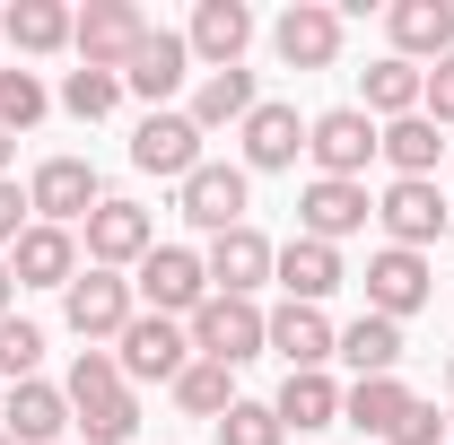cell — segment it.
<instances>
[{
    "instance_id": "cb8c5ba5",
    "label": "cell",
    "mask_w": 454,
    "mask_h": 445,
    "mask_svg": "<svg viewBox=\"0 0 454 445\" xmlns=\"http://www.w3.org/2000/svg\"><path fill=\"white\" fill-rule=\"evenodd\" d=\"M333 324H324V306H280V315H271V349H280L288 358V376H315V367H324V358H333Z\"/></svg>"
},
{
    "instance_id": "4dcf8cb0",
    "label": "cell",
    "mask_w": 454,
    "mask_h": 445,
    "mask_svg": "<svg viewBox=\"0 0 454 445\" xmlns=\"http://www.w3.org/2000/svg\"><path fill=\"white\" fill-rule=\"evenodd\" d=\"M175 402H184L192 419H227V410H236V367H219V358H192V367L175 376Z\"/></svg>"
},
{
    "instance_id": "7bdbcfd3",
    "label": "cell",
    "mask_w": 454,
    "mask_h": 445,
    "mask_svg": "<svg viewBox=\"0 0 454 445\" xmlns=\"http://www.w3.org/2000/svg\"><path fill=\"white\" fill-rule=\"evenodd\" d=\"M446 428H454V410H446Z\"/></svg>"
},
{
    "instance_id": "74e56055",
    "label": "cell",
    "mask_w": 454,
    "mask_h": 445,
    "mask_svg": "<svg viewBox=\"0 0 454 445\" xmlns=\"http://www.w3.org/2000/svg\"><path fill=\"white\" fill-rule=\"evenodd\" d=\"M446 437V419H437V402H411V410H402V428L385 445H437Z\"/></svg>"
},
{
    "instance_id": "6da1fadb",
    "label": "cell",
    "mask_w": 454,
    "mask_h": 445,
    "mask_svg": "<svg viewBox=\"0 0 454 445\" xmlns=\"http://www.w3.org/2000/svg\"><path fill=\"white\" fill-rule=\"evenodd\" d=\"M70 419H79V445H122L140 428V402L122 385L114 349H79V367H70Z\"/></svg>"
},
{
    "instance_id": "2e32d148",
    "label": "cell",
    "mask_w": 454,
    "mask_h": 445,
    "mask_svg": "<svg viewBox=\"0 0 454 445\" xmlns=\"http://www.w3.org/2000/svg\"><path fill=\"white\" fill-rule=\"evenodd\" d=\"M376 219H385V236H394L402 254H419V245H437L446 236V201H437V183H385V201H376Z\"/></svg>"
},
{
    "instance_id": "bcb514c9",
    "label": "cell",
    "mask_w": 454,
    "mask_h": 445,
    "mask_svg": "<svg viewBox=\"0 0 454 445\" xmlns=\"http://www.w3.org/2000/svg\"><path fill=\"white\" fill-rule=\"evenodd\" d=\"M446 236H454V227H446Z\"/></svg>"
},
{
    "instance_id": "83f0119b",
    "label": "cell",
    "mask_w": 454,
    "mask_h": 445,
    "mask_svg": "<svg viewBox=\"0 0 454 445\" xmlns=\"http://www.w3.org/2000/svg\"><path fill=\"white\" fill-rule=\"evenodd\" d=\"M419 79H428V70H411V61H376V70H367V79H358V88H367V122H376V113H385V122H402V113H419Z\"/></svg>"
},
{
    "instance_id": "1f68e13d",
    "label": "cell",
    "mask_w": 454,
    "mask_h": 445,
    "mask_svg": "<svg viewBox=\"0 0 454 445\" xmlns=\"http://www.w3.org/2000/svg\"><path fill=\"white\" fill-rule=\"evenodd\" d=\"M245 113H254V70H210L201 97H192V122L219 131V122H245Z\"/></svg>"
},
{
    "instance_id": "f1b7e54d",
    "label": "cell",
    "mask_w": 454,
    "mask_h": 445,
    "mask_svg": "<svg viewBox=\"0 0 454 445\" xmlns=\"http://www.w3.org/2000/svg\"><path fill=\"white\" fill-rule=\"evenodd\" d=\"M271 410H280V428H333L340 419V385L324 376V367H315V376H288Z\"/></svg>"
},
{
    "instance_id": "ffe728a7",
    "label": "cell",
    "mask_w": 454,
    "mask_h": 445,
    "mask_svg": "<svg viewBox=\"0 0 454 445\" xmlns=\"http://www.w3.org/2000/svg\"><path fill=\"white\" fill-rule=\"evenodd\" d=\"M61 428H70V393L53 385H9V410H0V437L9 445H61Z\"/></svg>"
},
{
    "instance_id": "e575fe53",
    "label": "cell",
    "mask_w": 454,
    "mask_h": 445,
    "mask_svg": "<svg viewBox=\"0 0 454 445\" xmlns=\"http://www.w3.org/2000/svg\"><path fill=\"white\" fill-rule=\"evenodd\" d=\"M280 437H288V428H280L271 402H236V410L219 419V445H280Z\"/></svg>"
},
{
    "instance_id": "b9f144b4",
    "label": "cell",
    "mask_w": 454,
    "mask_h": 445,
    "mask_svg": "<svg viewBox=\"0 0 454 445\" xmlns=\"http://www.w3.org/2000/svg\"><path fill=\"white\" fill-rule=\"evenodd\" d=\"M446 385H454V358H446Z\"/></svg>"
},
{
    "instance_id": "ee69618b",
    "label": "cell",
    "mask_w": 454,
    "mask_h": 445,
    "mask_svg": "<svg viewBox=\"0 0 454 445\" xmlns=\"http://www.w3.org/2000/svg\"><path fill=\"white\" fill-rule=\"evenodd\" d=\"M0 18H9V9H0Z\"/></svg>"
},
{
    "instance_id": "44dd1931",
    "label": "cell",
    "mask_w": 454,
    "mask_h": 445,
    "mask_svg": "<svg viewBox=\"0 0 454 445\" xmlns=\"http://www.w3.org/2000/svg\"><path fill=\"white\" fill-rule=\"evenodd\" d=\"M297 149H306L297 105H254V113H245V175H280V167H297Z\"/></svg>"
},
{
    "instance_id": "52a82bcc",
    "label": "cell",
    "mask_w": 454,
    "mask_h": 445,
    "mask_svg": "<svg viewBox=\"0 0 454 445\" xmlns=\"http://www.w3.org/2000/svg\"><path fill=\"white\" fill-rule=\"evenodd\" d=\"M140 297H149V315H201V297H210L201 254H192V245H149V262H140Z\"/></svg>"
},
{
    "instance_id": "277c9868",
    "label": "cell",
    "mask_w": 454,
    "mask_h": 445,
    "mask_svg": "<svg viewBox=\"0 0 454 445\" xmlns=\"http://www.w3.org/2000/svg\"><path fill=\"white\" fill-rule=\"evenodd\" d=\"M140 35H149V18L131 9V0H88V18L70 27V44H79V70H131V53H140Z\"/></svg>"
},
{
    "instance_id": "603a6c76",
    "label": "cell",
    "mask_w": 454,
    "mask_h": 445,
    "mask_svg": "<svg viewBox=\"0 0 454 445\" xmlns=\"http://www.w3.org/2000/svg\"><path fill=\"white\" fill-rule=\"evenodd\" d=\"M385 27H394L402 61H411V53L446 61V53H454V0H394V9H385Z\"/></svg>"
},
{
    "instance_id": "e0dca14e",
    "label": "cell",
    "mask_w": 454,
    "mask_h": 445,
    "mask_svg": "<svg viewBox=\"0 0 454 445\" xmlns=\"http://www.w3.org/2000/svg\"><path fill=\"white\" fill-rule=\"evenodd\" d=\"M9 279L18 288H70L79 279V245H70V227H27L18 245H9Z\"/></svg>"
},
{
    "instance_id": "8992f818",
    "label": "cell",
    "mask_w": 454,
    "mask_h": 445,
    "mask_svg": "<svg viewBox=\"0 0 454 445\" xmlns=\"http://www.w3.org/2000/svg\"><path fill=\"white\" fill-rule=\"evenodd\" d=\"M61 315H70V332L88 340V349L97 340H122V324H131V279H114V271L88 262V271L61 288Z\"/></svg>"
},
{
    "instance_id": "7c38bea8",
    "label": "cell",
    "mask_w": 454,
    "mask_h": 445,
    "mask_svg": "<svg viewBox=\"0 0 454 445\" xmlns=\"http://www.w3.org/2000/svg\"><path fill=\"white\" fill-rule=\"evenodd\" d=\"M27 201H35L44 227H70V219H88L106 192H97V167H88V158H44L35 183H27Z\"/></svg>"
},
{
    "instance_id": "7a4b0ae2",
    "label": "cell",
    "mask_w": 454,
    "mask_h": 445,
    "mask_svg": "<svg viewBox=\"0 0 454 445\" xmlns=\"http://www.w3.org/2000/svg\"><path fill=\"white\" fill-rule=\"evenodd\" d=\"M192 332V358H219V367H245L271 349V315L254 297H201V315L184 324Z\"/></svg>"
},
{
    "instance_id": "30bf717a",
    "label": "cell",
    "mask_w": 454,
    "mask_h": 445,
    "mask_svg": "<svg viewBox=\"0 0 454 445\" xmlns=\"http://www.w3.org/2000/svg\"><path fill=\"white\" fill-rule=\"evenodd\" d=\"M271 262H280V245H262L254 227H227V236H210V254H201L210 297H254V288L271 279Z\"/></svg>"
},
{
    "instance_id": "60d3db41",
    "label": "cell",
    "mask_w": 454,
    "mask_h": 445,
    "mask_svg": "<svg viewBox=\"0 0 454 445\" xmlns=\"http://www.w3.org/2000/svg\"><path fill=\"white\" fill-rule=\"evenodd\" d=\"M0 175H9V131H0Z\"/></svg>"
},
{
    "instance_id": "836d02e7",
    "label": "cell",
    "mask_w": 454,
    "mask_h": 445,
    "mask_svg": "<svg viewBox=\"0 0 454 445\" xmlns=\"http://www.w3.org/2000/svg\"><path fill=\"white\" fill-rule=\"evenodd\" d=\"M35 358H44V332H35L27 315H0V376H9V385H27V376H35Z\"/></svg>"
},
{
    "instance_id": "ac0fdd59",
    "label": "cell",
    "mask_w": 454,
    "mask_h": 445,
    "mask_svg": "<svg viewBox=\"0 0 454 445\" xmlns=\"http://www.w3.org/2000/svg\"><path fill=\"white\" fill-rule=\"evenodd\" d=\"M419 306H428V262L402 254V245H385V254L367 262V315L402 324V315H419Z\"/></svg>"
},
{
    "instance_id": "f6af8a7d",
    "label": "cell",
    "mask_w": 454,
    "mask_h": 445,
    "mask_svg": "<svg viewBox=\"0 0 454 445\" xmlns=\"http://www.w3.org/2000/svg\"><path fill=\"white\" fill-rule=\"evenodd\" d=\"M0 445H9V437H0Z\"/></svg>"
},
{
    "instance_id": "f546056e",
    "label": "cell",
    "mask_w": 454,
    "mask_h": 445,
    "mask_svg": "<svg viewBox=\"0 0 454 445\" xmlns=\"http://www.w3.org/2000/svg\"><path fill=\"white\" fill-rule=\"evenodd\" d=\"M0 27H9V44H18V53H61L79 18H70L61 0H18V9H9Z\"/></svg>"
},
{
    "instance_id": "d6a6232c",
    "label": "cell",
    "mask_w": 454,
    "mask_h": 445,
    "mask_svg": "<svg viewBox=\"0 0 454 445\" xmlns=\"http://www.w3.org/2000/svg\"><path fill=\"white\" fill-rule=\"evenodd\" d=\"M61 105L79 113V122H106V113L122 105V79H114V70H70V79H61Z\"/></svg>"
},
{
    "instance_id": "d4e9b609",
    "label": "cell",
    "mask_w": 454,
    "mask_h": 445,
    "mask_svg": "<svg viewBox=\"0 0 454 445\" xmlns=\"http://www.w3.org/2000/svg\"><path fill=\"white\" fill-rule=\"evenodd\" d=\"M437 149H446V140H437L428 113H402V122L376 131V158H394V183H411V175L428 183V175H437Z\"/></svg>"
},
{
    "instance_id": "8d00e7d4",
    "label": "cell",
    "mask_w": 454,
    "mask_h": 445,
    "mask_svg": "<svg viewBox=\"0 0 454 445\" xmlns=\"http://www.w3.org/2000/svg\"><path fill=\"white\" fill-rule=\"evenodd\" d=\"M419 113H428V122H454V53L419 79Z\"/></svg>"
},
{
    "instance_id": "ab89813d",
    "label": "cell",
    "mask_w": 454,
    "mask_h": 445,
    "mask_svg": "<svg viewBox=\"0 0 454 445\" xmlns=\"http://www.w3.org/2000/svg\"><path fill=\"white\" fill-rule=\"evenodd\" d=\"M9 288H18V279H9V254H0V315H9Z\"/></svg>"
},
{
    "instance_id": "f35d334b",
    "label": "cell",
    "mask_w": 454,
    "mask_h": 445,
    "mask_svg": "<svg viewBox=\"0 0 454 445\" xmlns=\"http://www.w3.org/2000/svg\"><path fill=\"white\" fill-rule=\"evenodd\" d=\"M27 210H35V201H27V192H18V183L0 175V254H9V245L27 236Z\"/></svg>"
},
{
    "instance_id": "4fadbf2b",
    "label": "cell",
    "mask_w": 454,
    "mask_h": 445,
    "mask_svg": "<svg viewBox=\"0 0 454 445\" xmlns=\"http://www.w3.org/2000/svg\"><path fill=\"white\" fill-rule=\"evenodd\" d=\"M131 167L184 183V175L201 167V122H192V113H149V122L131 131Z\"/></svg>"
},
{
    "instance_id": "5bb4252c",
    "label": "cell",
    "mask_w": 454,
    "mask_h": 445,
    "mask_svg": "<svg viewBox=\"0 0 454 445\" xmlns=\"http://www.w3.org/2000/svg\"><path fill=\"white\" fill-rule=\"evenodd\" d=\"M184 70H192V44H184L175 27H149V35H140V53H131V70H122V88H131V97H149V113H167V97L184 88Z\"/></svg>"
},
{
    "instance_id": "4316f807",
    "label": "cell",
    "mask_w": 454,
    "mask_h": 445,
    "mask_svg": "<svg viewBox=\"0 0 454 445\" xmlns=\"http://www.w3.org/2000/svg\"><path fill=\"white\" fill-rule=\"evenodd\" d=\"M333 358H349L358 376H394V367H402V324H385V315H358V324L333 340Z\"/></svg>"
},
{
    "instance_id": "d6986e66",
    "label": "cell",
    "mask_w": 454,
    "mask_h": 445,
    "mask_svg": "<svg viewBox=\"0 0 454 445\" xmlns=\"http://www.w3.org/2000/svg\"><path fill=\"white\" fill-rule=\"evenodd\" d=\"M184 44L210 61V70H236L245 44H254V9H245V0H201L192 27H184Z\"/></svg>"
},
{
    "instance_id": "7402d4cb",
    "label": "cell",
    "mask_w": 454,
    "mask_h": 445,
    "mask_svg": "<svg viewBox=\"0 0 454 445\" xmlns=\"http://www.w3.org/2000/svg\"><path fill=\"white\" fill-rule=\"evenodd\" d=\"M271 279L288 288V306H324V297L340 288V245H315V236H297V245H280Z\"/></svg>"
},
{
    "instance_id": "9c48e42d",
    "label": "cell",
    "mask_w": 454,
    "mask_h": 445,
    "mask_svg": "<svg viewBox=\"0 0 454 445\" xmlns=\"http://www.w3.org/2000/svg\"><path fill=\"white\" fill-rule=\"evenodd\" d=\"M271 53H280L288 70H333V61H340V9H324V0H297V9H280V27H271Z\"/></svg>"
},
{
    "instance_id": "8fae6325",
    "label": "cell",
    "mask_w": 454,
    "mask_h": 445,
    "mask_svg": "<svg viewBox=\"0 0 454 445\" xmlns=\"http://www.w3.org/2000/svg\"><path fill=\"white\" fill-rule=\"evenodd\" d=\"M149 245H158V227H149L140 201H97V210H88V262H97V271L149 262Z\"/></svg>"
},
{
    "instance_id": "3957f363",
    "label": "cell",
    "mask_w": 454,
    "mask_h": 445,
    "mask_svg": "<svg viewBox=\"0 0 454 445\" xmlns=\"http://www.w3.org/2000/svg\"><path fill=\"white\" fill-rule=\"evenodd\" d=\"M114 367H122V385H175L192 367V332L175 315H131L114 340Z\"/></svg>"
},
{
    "instance_id": "5b68a950",
    "label": "cell",
    "mask_w": 454,
    "mask_h": 445,
    "mask_svg": "<svg viewBox=\"0 0 454 445\" xmlns=\"http://www.w3.org/2000/svg\"><path fill=\"white\" fill-rule=\"evenodd\" d=\"M306 158H315V175H333V183H358V167L376 158V122L358 105H333L306 122Z\"/></svg>"
},
{
    "instance_id": "d590c367",
    "label": "cell",
    "mask_w": 454,
    "mask_h": 445,
    "mask_svg": "<svg viewBox=\"0 0 454 445\" xmlns=\"http://www.w3.org/2000/svg\"><path fill=\"white\" fill-rule=\"evenodd\" d=\"M27 122H44V88H35V70H0V131H27Z\"/></svg>"
},
{
    "instance_id": "9a60e30c",
    "label": "cell",
    "mask_w": 454,
    "mask_h": 445,
    "mask_svg": "<svg viewBox=\"0 0 454 445\" xmlns=\"http://www.w3.org/2000/svg\"><path fill=\"white\" fill-rule=\"evenodd\" d=\"M184 219L201 227V236H227V227H245V167H201L184 175Z\"/></svg>"
},
{
    "instance_id": "484cf974",
    "label": "cell",
    "mask_w": 454,
    "mask_h": 445,
    "mask_svg": "<svg viewBox=\"0 0 454 445\" xmlns=\"http://www.w3.org/2000/svg\"><path fill=\"white\" fill-rule=\"evenodd\" d=\"M402 410H411V393H402L394 376H358V385L340 393V419H349V428H367V437H394Z\"/></svg>"
},
{
    "instance_id": "ba28073f",
    "label": "cell",
    "mask_w": 454,
    "mask_h": 445,
    "mask_svg": "<svg viewBox=\"0 0 454 445\" xmlns=\"http://www.w3.org/2000/svg\"><path fill=\"white\" fill-rule=\"evenodd\" d=\"M367 219H376L367 183H333V175H315V183L297 192V236H315V245H340V236H358Z\"/></svg>"
}]
</instances>
